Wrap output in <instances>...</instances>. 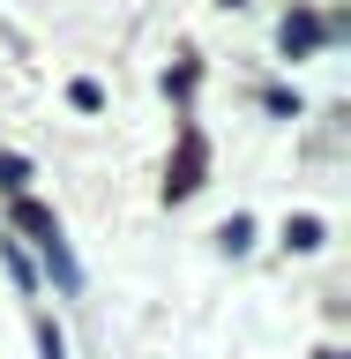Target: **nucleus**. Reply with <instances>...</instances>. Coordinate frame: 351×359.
<instances>
[{"label": "nucleus", "mask_w": 351, "mask_h": 359, "mask_svg": "<svg viewBox=\"0 0 351 359\" xmlns=\"http://www.w3.org/2000/svg\"><path fill=\"white\" fill-rule=\"evenodd\" d=\"M15 224L30 232V240L45 247V262H53V277H60L67 292H83V269H75V255H67V240H60V217L53 210H38L30 195H15Z\"/></svg>", "instance_id": "obj_1"}, {"label": "nucleus", "mask_w": 351, "mask_h": 359, "mask_svg": "<svg viewBox=\"0 0 351 359\" xmlns=\"http://www.w3.org/2000/svg\"><path fill=\"white\" fill-rule=\"evenodd\" d=\"M195 172H202V142H195V135H187V150H179V172L165 180V195H195V187H202Z\"/></svg>", "instance_id": "obj_2"}, {"label": "nucleus", "mask_w": 351, "mask_h": 359, "mask_svg": "<svg viewBox=\"0 0 351 359\" xmlns=\"http://www.w3.org/2000/svg\"><path fill=\"white\" fill-rule=\"evenodd\" d=\"M314 38H322V22H314V15H299V22H284V53H307Z\"/></svg>", "instance_id": "obj_3"}, {"label": "nucleus", "mask_w": 351, "mask_h": 359, "mask_svg": "<svg viewBox=\"0 0 351 359\" xmlns=\"http://www.w3.org/2000/svg\"><path fill=\"white\" fill-rule=\"evenodd\" d=\"M284 247H299V255L322 247V224H314V217H291V224H284Z\"/></svg>", "instance_id": "obj_4"}, {"label": "nucleus", "mask_w": 351, "mask_h": 359, "mask_svg": "<svg viewBox=\"0 0 351 359\" xmlns=\"http://www.w3.org/2000/svg\"><path fill=\"white\" fill-rule=\"evenodd\" d=\"M22 180H30V165H22V157H0V187H15V195H22Z\"/></svg>", "instance_id": "obj_5"}, {"label": "nucleus", "mask_w": 351, "mask_h": 359, "mask_svg": "<svg viewBox=\"0 0 351 359\" xmlns=\"http://www.w3.org/2000/svg\"><path fill=\"white\" fill-rule=\"evenodd\" d=\"M38 344H45V359H67V344H60V330H38Z\"/></svg>", "instance_id": "obj_6"}]
</instances>
